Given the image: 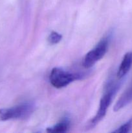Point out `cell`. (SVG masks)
<instances>
[{
  "label": "cell",
  "instance_id": "cell-1",
  "mask_svg": "<svg viewBox=\"0 0 132 133\" xmlns=\"http://www.w3.org/2000/svg\"><path fill=\"white\" fill-rule=\"evenodd\" d=\"M120 83L119 82H118L117 83H115L111 81L109 83L107 87V91L104 94V96H102L100 101L99 108H98V111H97V114L94 116V118L91 121V127L95 126L106 116L107 110L110 104H111L113 97L114 95L115 94L116 91L120 88Z\"/></svg>",
  "mask_w": 132,
  "mask_h": 133
},
{
  "label": "cell",
  "instance_id": "cell-2",
  "mask_svg": "<svg viewBox=\"0 0 132 133\" xmlns=\"http://www.w3.org/2000/svg\"><path fill=\"white\" fill-rule=\"evenodd\" d=\"M34 110V105L29 102L23 103L20 105L10 108L0 109V120L9 119H25L28 118Z\"/></svg>",
  "mask_w": 132,
  "mask_h": 133
},
{
  "label": "cell",
  "instance_id": "cell-3",
  "mask_svg": "<svg viewBox=\"0 0 132 133\" xmlns=\"http://www.w3.org/2000/svg\"><path fill=\"white\" fill-rule=\"evenodd\" d=\"M80 75L72 74L59 68H54L51 70L49 80L52 85L56 88L67 87L75 80L78 79Z\"/></svg>",
  "mask_w": 132,
  "mask_h": 133
},
{
  "label": "cell",
  "instance_id": "cell-4",
  "mask_svg": "<svg viewBox=\"0 0 132 133\" xmlns=\"http://www.w3.org/2000/svg\"><path fill=\"white\" fill-rule=\"evenodd\" d=\"M109 38H104L93 49L85 55L83 61V66L85 68L92 67L97 61L100 60L106 53L108 48Z\"/></svg>",
  "mask_w": 132,
  "mask_h": 133
},
{
  "label": "cell",
  "instance_id": "cell-5",
  "mask_svg": "<svg viewBox=\"0 0 132 133\" xmlns=\"http://www.w3.org/2000/svg\"><path fill=\"white\" fill-rule=\"evenodd\" d=\"M132 66V52L129 51L126 53L124 56L121 64L118 70L116 76L119 79L124 77L128 73Z\"/></svg>",
  "mask_w": 132,
  "mask_h": 133
},
{
  "label": "cell",
  "instance_id": "cell-6",
  "mask_svg": "<svg viewBox=\"0 0 132 133\" xmlns=\"http://www.w3.org/2000/svg\"><path fill=\"white\" fill-rule=\"evenodd\" d=\"M131 102H132V83L116 103L114 106V111H119Z\"/></svg>",
  "mask_w": 132,
  "mask_h": 133
},
{
  "label": "cell",
  "instance_id": "cell-7",
  "mask_svg": "<svg viewBox=\"0 0 132 133\" xmlns=\"http://www.w3.org/2000/svg\"><path fill=\"white\" fill-rule=\"evenodd\" d=\"M70 127V120L67 117L62 119V120L54 126L49 127L47 129L48 132H67Z\"/></svg>",
  "mask_w": 132,
  "mask_h": 133
},
{
  "label": "cell",
  "instance_id": "cell-8",
  "mask_svg": "<svg viewBox=\"0 0 132 133\" xmlns=\"http://www.w3.org/2000/svg\"><path fill=\"white\" fill-rule=\"evenodd\" d=\"M132 129V118L129 119L124 124L122 125L117 129L113 131V132L115 133H127L129 132Z\"/></svg>",
  "mask_w": 132,
  "mask_h": 133
},
{
  "label": "cell",
  "instance_id": "cell-9",
  "mask_svg": "<svg viewBox=\"0 0 132 133\" xmlns=\"http://www.w3.org/2000/svg\"><path fill=\"white\" fill-rule=\"evenodd\" d=\"M62 36L58 32L53 31L48 37V41L50 44H56L61 41Z\"/></svg>",
  "mask_w": 132,
  "mask_h": 133
}]
</instances>
